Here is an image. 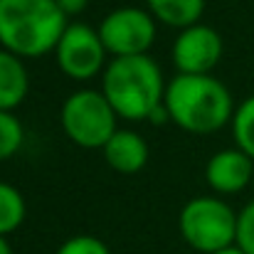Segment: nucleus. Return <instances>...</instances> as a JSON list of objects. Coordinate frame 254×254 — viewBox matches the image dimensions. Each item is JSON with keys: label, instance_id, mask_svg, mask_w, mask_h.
Returning a JSON list of instances; mask_svg holds the SVG:
<instances>
[{"label": "nucleus", "instance_id": "nucleus-5", "mask_svg": "<svg viewBox=\"0 0 254 254\" xmlns=\"http://www.w3.org/2000/svg\"><path fill=\"white\" fill-rule=\"evenodd\" d=\"M62 128L79 148H104L116 128V111L104 91L79 89L62 106Z\"/></svg>", "mask_w": 254, "mask_h": 254}, {"label": "nucleus", "instance_id": "nucleus-13", "mask_svg": "<svg viewBox=\"0 0 254 254\" xmlns=\"http://www.w3.org/2000/svg\"><path fill=\"white\" fill-rule=\"evenodd\" d=\"M25 222V200L17 188L0 183V237H7Z\"/></svg>", "mask_w": 254, "mask_h": 254}, {"label": "nucleus", "instance_id": "nucleus-17", "mask_svg": "<svg viewBox=\"0 0 254 254\" xmlns=\"http://www.w3.org/2000/svg\"><path fill=\"white\" fill-rule=\"evenodd\" d=\"M55 254H109V247L91 235H77L72 240H67Z\"/></svg>", "mask_w": 254, "mask_h": 254}, {"label": "nucleus", "instance_id": "nucleus-12", "mask_svg": "<svg viewBox=\"0 0 254 254\" xmlns=\"http://www.w3.org/2000/svg\"><path fill=\"white\" fill-rule=\"evenodd\" d=\"M146 2L156 20L178 30L197 25L205 12V0H146Z\"/></svg>", "mask_w": 254, "mask_h": 254}, {"label": "nucleus", "instance_id": "nucleus-20", "mask_svg": "<svg viewBox=\"0 0 254 254\" xmlns=\"http://www.w3.org/2000/svg\"><path fill=\"white\" fill-rule=\"evenodd\" d=\"M215 254H245L237 245H232V247H225V250H220V252H215Z\"/></svg>", "mask_w": 254, "mask_h": 254}, {"label": "nucleus", "instance_id": "nucleus-4", "mask_svg": "<svg viewBox=\"0 0 254 254\" xmlns=\"http://www.w3.org/2000/svg\"><path fill=\"white\" fill-rule=\"evenodd\" d=\"M183 240L202 254L232 247L237 240V215L217 197H192L180 210L178 220Z\"/></svg>", "mask_w": 254, "mask_h": 254}, {"label": "nucleus", "instance_id": "nucleus-10", "mask_svg": "<svg viewBox=\"0 0 254 254\" xmlns=\"http://www.w3.org/2000/svg\"><path fill=\"white\" fill-rule=\"evenodd\" d=\"M101 151H104V161L116 173H124V175H133L143 170V166L148 163V146L143 136L128 128L116 131Z\"/></svg>", "mask_w": 254, "mask_h": 254}, {"label": "nucleus", "instance_id": "nucleus-15", "mask_svg": "<svg viewBox=\"0 0 254 254\" xmlns=\"http://www.w3.org/2000/svg\"><path fill=\"white\" fill-rule=\"evenodd\" d=\"M22 146V124L12 111H0V161L12 158Z\"/></svg>", "mask_w": 254, "mask_h": 254}, {"label": "nucleus", "instance_id": "nucleus-9", "mask_svg": "<svg viewBox=\"0 0 254 254\" xmlns=\"http://www.w3.org/2000/svg\"><path fill=\"white\" fill-rule=\"evenodd\" d=\"M252 158L247 153H242L240 148H227L215 153L207 166H205V178L207 185L220 192V195H235L240 190H245L252 180Z\"/></svg>", "mask_w": 254, "mask_h": 254}, {"label": "nucleus", "instance_id": "nucleus-7", "mask_svg": "<svg viewBox=\"0 0 254 254\" xmlns=\"http://www.w3.org/2000/svg\"><path fill=\"white\" fill-rule=\"evenodd\" d=\"M55 55H57V67L69 79L84 82L104 69L106 47L99 37V30L89 27L84 22H72L60 37Z\"/></svg>", "mask_w": 254, "mask_h": 254}, {"label": "nucleus", "instance_id": "nucleus-1", "mask_svg": "<svg viewBox=\"0 0 254 254\" xmlns=\"http://www.w3.org/2000/svg\"><path fill=\"white\" fill-rule=\"evenodd\" d=\"M67 30L57 0H0V45L17 57L55 52Z\"/></svg>", "mask_w": 254, "mask_h": 254}, {"label": "nucleus", "instance_id": "nucleus-8", "mask_svg": "<svg viewBox=\"0 0 254 254\" xmlns=\"http://www.w3.org/2000/svg\"><path fill=\"white\" fill-rule=\"evenodd\" d=\"M222 60V37L207 25L180 30L173 42V64L178 74H210Z\"/></svg>", "mask_w": 254, "mask_h": 254}, {"label": "nucleus", "instance_id": "nucleus-3", "mask_svg": "<svg viewBox=\"0 0 254 254\" xmlns=\"http://www.w3.org/2000/svg\"><path fill=\"white\" fill-rule=\"evenodd\" d=\"M101 91L116 116L126 121H148L153 109H158L166 96L163 74L148 55L114 57L104 69Z\"/></svg>", "mask_w": 254, "mask_h": 254}, {"label": "nucleus", "instance_id": "nucleus-11", "mask_svg": "<svg viewBox=\"0 0 254 254\" xmlns=\"http://www.w3.org/2000/svg\"><path fill=\"white\" fill-rule=\"evenodd\" d=\"M30 89V77L22 64V57L0 50V111L17 109Z\"/></svg>", "mask_w": 254, "mask_h": 254}, {"label": "nucleus", "instance_id": "nucleus-18", "mask_svg": "<svg viewBox=\"0 0 254 254\" xmlns=\"http://www.w3.org/2000/svg\"><path fill=\"white\" fill-rule=\"evenodd\" d=\"M57 5H60V10H62L67 17H74V15L84 12L89 0H57Z\"/></svg>", "mask_w": 254, "mask_h": 254}, {"label": "nucleus", "instance_id": "nucleus-16", "mask_svg": "<svg viewBox=\"0 0 254 254\" xmlns=\"http://www.w3.org/2000/svg\"><path fill=\"white\" fill-rule=\"evenodd\" d=\"M235 245L245 254H254V200L237 215V240Z\"/></svg>", "mask_w": 254, "mask_h": 254}, {"label": "nucleus", "instance_id": "nucleus-14", "mask_svg": "<svg viewBox=\"0 0 254 254\" xmlns=\"http://www.w3.org/2000/svg\"><path fill=\"white\" fill-rule=\"evenodd\" d=\"M232 136L242 153L254 161V96L245 99L232 116Z\"/></svg>", "mask_w": 254, "mask_h": 254}, {"label": "nucleus", "instance_id": "nucleus-6", "mask_svg": "<svg viewBox=\"0 0 254 254\" xmlns=\"http://www.w3.org/2000/svg\"><path fill=\"white\" fill-rule=\"evenodd\" d=\"M99 37L114 57L146 55L156 40L153 15L143 7H116L99 25Z\"/></svg>", "mask_w": 254, "mask_h": 254}, {"label": "nucleus", "instance_id": "nucleus-2", "mask_svg": "<svg viewBox=\"0 0 254 254\" xmlns=\"http://www.w3.org/2000/svg\"><path fill=\"white\" fill-rule=\"evenodd\" d=\"M170 121L190 133H215L232 121V94L210 74H178L166 86Z\"/></svg>", "mask_w": 254, "mask_h": 254}, {"label": "nucleus", "instance_id": "nucleus-19", "mask_svg": "<svg viewBox=\"0 0 254 254\" xmlns=\"http://www.w3.org/2000/svg\"><path fill=\"white\" fill-rule=\"evenodd\" d=\"M148 121H151V124H156V126H161V124L170 121V114H168V109H166V104H161L158 109H153V114L148 116Z\"/></svg>", "mask_w": 254, "mask_h": 254}, {"label": "nucleus", "instance_id": "nucleus-21", "mask_svg": "<svg viewBox=\"0 0 254 254\" xmlns=\"http://www.w3.org/2000/svg\"><path fill=\"white\" fill-rule=\"evenodd\" d=\"M0 254H12V250H10V245H7L5 237H0Z\"/></svg>", "mask_w": 254, "mask_h": 254}]
</instances>
